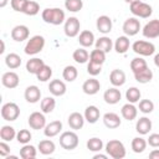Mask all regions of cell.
Segmentation results:
<instances>
[{
	"mask_svg": "<svg viewBox=\"0 0 159 159\" xmlns=\"http://www.w3.org/2000/svg\"><path fill=\"white\" fill-rule=\"evenodd\" d=\"M41 16L46 24L51 25H61L65 21V11L60 7H47L42 11Z\"/></svg>",
	"mask_w": 159,
	"mask_h": 159,
	"instance_id": "6da1fadb",
	"label": "cell"
},
{
	"mask_svg": "<svg viewBox=\"0 0 159 159\" xmlns=\"http://www.w3.org/2000/svg\"><path fill=\"white\" fill-rule=\"evenodd\" d=\"M106 152L113 159H122L127 154L124 144L117 139H112L106 144Z\"/></svg>",
	"mask_w": 159,
	"mask_h": 159,
	"instance_id": "7a4b0ae2",
	"label": "cell"
},
{
	"mask_svg": "<svg viewBox=\"0 0 159 159\" xmlns=\"http://www.w3.org/2000/svg\"><path fill=\"white\" fill-rule=\"evenodd\" d=\"M43 47H45V39H43V36L35 35V36H32L27 41V43L25 46V53L32 56V55H36V53L41 52Z\"/></svg>",
	"mask_w": 159,
	"mask_h": 159,
	"instance_id": "3957f363",
	"label": "cell"
},
{
	"mask_svg": "<svg viewBox=\"0 0 159 159\" xmlns=\"http://www.w3.org/2000/svg\"><path fill=\"white\" fill-rule=\"evenodd\" d=\"M78 135L72 132V130H67V132H63L61 135H60V145L66 149V150H73L77 148L78 145Z\"/></svg>",
	"mask_w": 159,
	"mask_h": 159,
	"instance_id": "277c9868",
	"label": "cell"
},
{
	"mask_svg": "<svg viewBox=\"0 0 159 159\" xmlns=\"http://www.w3.org/2000/svg\"><path fill=\"white\" fill-rule=\"evenodd\" d=\"M129 7H130V12L137 16V17H142V19H147L152 15L153 12V9L149 4L147 2H143L142 0L140 1H135L133 4H129Z\"/></svg>",
	"mask_w": 159,
	"mask_h": 159,
	"instance_id": "5b68a950",
	"label": "cell"
},
{
	"mask_svg": "<svg viewBox=\"0 0 159 159\" xmlns=\"http://www.w3.org/2000/svg\"><path fill=\"white\" fill-rule=\"evenodd\" d=\"M20 116V108L14 102H7L1 107V117L7 122L16 120Z\"/></svg>",
	"mask_w": 159,
	"mask_h": 159,
	"instance_id": "8992f818",
	"label": "cell"
},
{
	"mask_svg": "<svg viewBox=\"0 0 159 159\" xmlns=\"http://www.w3.org/2000/svg\"><path fill=\"white\" fill-rule=\"evenodd\" d=\"M132 48L137 55H140V56H152L155 52L154 43H152L149 41H143V40L135 41L132 45Z\"/></svg>",
	"mask_w": 159,
	"mask_h": 159,
	"instance_id": "52a82bcc",
	"label": "cell"
},
{
	"mask_svg": "<svg viewBox=\"0 0 159 159\" xmlns=\"http://www.w3.org/2000/svg\"><path fill=\"white\" fill-rule=\"evenodd\" d=\"M80 29H81V24H80V20L75 16L72 17H68L66 21H65V34L67 37H75L80 34Z\"/></svg>",
	"mask_w": 159,
	"mask_h": 159,
	"instance_id": "ba28073f",
	"label": "cell"
},
{
	"mask_svg": "<svg viewBox=\"0 0 159 159\" xmlns=\"http://www.w3.org/2000/svg\"><path fill=\"white\" fill-rule=\"evenodd\" d=\"M30 128L32 129H43L45 125H46V118L43 116V112H32L30 116H29V120H27Z\"/></svg>",
	"mask_w": 159,
	"mask_h": 159,
	"instance_id": "9c48e42d",
	"label": "cell"
},
{
	"mask_svg": "<svg viewBox=\"0 0 159 159\" xmlns=\"http://www.w3.org/2000/svg\"><path fill=\"white\" fill-rule=\"evenodd\" d=\"M140 30V22L137 17H128L123 24V32L127 36H134Z\"/></svg>",
	"mask_w": 159,
	"mask_h": 159,
	"instance_id": "30bf717a",
	"label": "cell"
},
{
	"mask_svg": "<svg viewBox=\"0 0 159 159\" xmlns=\"http://www.w3.org/2000/svg\"><path fill=\"white\" fill-rule=\"evenodd\" d=\"M142 34L147 39H155L159 36V20H150L147 22L142 30Z\"/></svg>",
	"mask_w": 159,
	"mask_h": 159,
	"instance_id": "8fae6325",
	"label": "cell"
},
{
	"mask_svg": "<svg viewBox=\"0 0 159 159\" xmlns=\"http://www.w3.org/2000/svg\"><path fill=\"white\" fill-rule=\"evenodd\" d=\"M1 83L4 87L6 88H16L20 83V78H19V75L14 71H9V72H5L1 77Z\"/></svg>",
	"mask_w": 159,
	"mask_h": 159,
	"instance_id": "7c38bea8",
	"label": "cell"
},
{
	"mask_svg": "<svg viewBox=\"0 0 159 159\" xmlns=\"http://www.w3.org/2000/svg\"><path fill=\"white\" fill-rule=\"evenodd\" d=\"M30 35V30L27 26L25 25H16L12 30H11V39L14 41L21 42L24 40H27Z\"/></svg>",
	"mask_w": 159,
	"mask_h": 159,
	"instance_id": "4fadbf2b",
	"label": "cell"
},
{
	"mask_svg": "<svg viewBox=\"0 0 159 159\" xmlns=\"http://www.w3.org/2000/svg\"><path fill=\"white\" fill-rule=\"evenodd\" d=\"M96 26H97V30L102 34H109L112 31V19L107 15H101L98 19H97V22H96Z\"/></svg>",
	"mask_w": 159,
	"mask_h": 159,
	"instance_id": "5bb4252c",
	"label": "cell"
},
{
	"mask_svg": "<svg viewBox=\"0 0 159 159\" xmlns=\"http://www.w3.org/2000/svg\"><path fill=\"white\" fill-rule=\"evenodd\" d=\"M48 91H50V93L52 96L58 97V96H63L66 93L67 88H66V84H65L63 81H61V80H52L50 82V84H48Z\"/></svg>",
	"mask_w": 159,
	"mask_h": 159,
	"instance_id": "9a60e30c",
	"label": "cell"
},
{
	"mask_svg": "<svg viewBox=\"0 0 159 159\" xmlns=\"http://www.w3.org/2000/svg\"><path fill=\"white\" fill-rule=\"evenodd\" d=\"M25 99L29 102V103H37L41 98V91L37 86L32 84V86H29L26 89H25Z\"/></svg>",
	"mask_w": 159,
	"mask_h": 159,
	"instance_id": "2e32d148",
	"label": "cell"
},
{
	"mask_svg": "<svg viewBox=\"0 0 159 159\" xmlns=\"http://www.w3.org/2000/svg\"><path fill=\"white\" fill-rule=\"evenodd\" d=\"M120 97H122L120 91H119L118 88H116V87L108 88V89L103 93V99H104V102L108 103V104H116V103H118V102L120 101Z\"/></svg>",
	"mask_w": 159,
	"mask_h": 159,
	"instance_id": "e0dca14e",
	"label": "cell"
},
{
	"mask_svg": "<svg viewBox=\"0 0 159 159\" xmlns=\"http://www.w3.org/2000/svg\"><path fill=\"white\" fill-rule=\"evenodd\" d=\"M61 130H62V123H61V120H52V122H50L48 124L45 125L43 134L47 138H52V137H56Z\"/></svg>",
	"mask_w": 159,
	"mask_h": 159,
	"instance_id": "ac0fdd59",
	"label": "cell"
},
{
	"mask_svg": "<svg viewBox=\"0 0 159 159\" xmlns=\"http://www.w3.org/2000/svg\"><path fill=\"white\" fill-rule=\"evenodd\" d=\"M82 89H83V92H84L86 94L92 96V94H96V93L101 89V83H99V81L96 80V78H89V80H87V81L83 82Z\"/></svg>",
	"mask_w": 159,
	"mask_h": 159,
	"instance_id": "d6986e66",
	"label": "cell"
},
{
	"mask_svg": "<svg viewBox=\"0 0 159 159\" xmlns=\"http://www.w3.org/2000/svg\"><path fill=\"white\" fill-rule=\"evenodd\" d=\"M84 116H82L81 113H78V112H73V113H71L70 116H68V119H67V122H68V125L72 128V129H75V130H78V129H81L82 127H83V124H84Z\"/></svg>",
	"mask_w": 159,
	"mask_h": 159,
	"instance_id": "ffe728a7",
	"label": "cell"
},
{
	"mask_svg": "<svg viewBox=\"0 0 159 159\" xmlns=\"http://www.w3.org/2000/svg\"><path fill=\"white\" fill-rule=\"evenodd\" d=\"M109 81L114 87H120L125 83V73L119 68L112 70L109 75Z\"/></svg>",
	"mask_w": 159,
	"mask_h": 159,
	"instance_id": "44dd1931",
	"label": "cell"
},
{
	"mask_svg": "<svg viewBox=\"0 0 159 159\" xmlns=\"http://www.w3.org/2000/svg\"><path fill=\"white\" fill-rule=\"evenodd\" d=\"M103 123L107 128H111V129H114V128H118L120 125V118L117 113H113V112H108L103 116Z\"/></svg>",
	"mask_w": 159,
	"mask_h": 159,
	"instance_id": "7402d4cb",
	"label": "cell"
},
{
	"mask_svg": "<svg viewBox=\"0 0 159 159\" xmlns=\"http://www.w3.org/2000/svg\"><path fill=\"white\" fill-rule=\"evenodd\" d=\"M78 42L82 47H91L94 43V35L89 30H83L78 35Z\"/></svg>",
	"mask_w": 159,
	"mask_h": 159,
	"instance_id": "603a6c76",
	"label": "cell"
},
{
	"mask_svg": "<svg viewBox=\"0 0 159 159\" xmlns=\"http://www.w3.org/2000/svg\"><path fill=\"white\" fill-rule=\"evenodd\" d=\"M120 113H122V117L127 120H133L137 118V114H138V109L137 107L133 104V103H125L122 109H120Z\"/></svg>",
	"mask_w": 159,
	"mask_h": 159,
	"instance_id": "cb8c5ba5",
	"label": "cell"
},
{
	"mask_svg": "<svg viewBox=\"0 0 159 159\" xmlns=\"http://www.w3.org/2000/svg\"><path fill=\"white\" fill-rule=\"evenodd\" d=\"M150 129H152V120H150L149 118L142 117V118H139V119L137 120L135 130H137L139 134H142V135L148 134V133L150 132Z\"/></svg>",
	"mask_w": 159,
	"mask_h": 159,
	"instance_id": "d4e9b609",
	"label": "cell"
},
{
	"mask_svg": "<svg viewBox=\"0 0 159 159\" xmlns=\"http://www.w3.org/2000/svg\"><path fill=\"white\" fill-rule=\"evenodd\" d=\"M84 119L88 122V123H91V124H93V123H96L98 119H99V116H101V113H99V109L96 107V106H88L86 109H84Z\"/></svg>",
	"mask_w": 159,
	"mask_h": 159,
	"instance_id": "484cf974",
	"label": "cell"
},
{
	"mask_svg": "<svg viewBox=\"0 0 159 159\" xmlns=\"http://www.w3.org/2000/svg\"><path fill=\"white\" fill-rule=\"evenodd\" d=\"M134 78L139 83H148L153 78V72L149 67H145V68H143L138 72H134Z\"/></svg>",
	"mask_w": 159,
	"mask_h": 159,
	"instance_id": "4316f807",
	"label": "cell"
},
{
	"mask_svg": "<svg viewBox=\"0 0 159 159\" xmlns=\"http://www.w3.org/2000/svg\"><path fill=\"white\" fill-rule=\"evenodd\" d=\"M45 65V62L41 60V58H37V57H34V58H30L27 62H26V70L31 75H36L41 67Z\"/></svg>",
	"mask_w": 159,
	"mask_h": 159,
	"instance_id": "83f0119b",
	"label": "cell"
},
{
	"mask_svg": "<svg viewBox=\"0 0 159 159\" xmlns=\"http://www.w3.org/2000/svg\"><path fill=\"white\" fill-rule=\"evenodd\" d=\"M129 46L130 42L127 36H119L114 42V50L117 51V53H125L129 50Z\"/></svg>",
	"mask_w": 159,
	"mask_h": 159,
	"instance_id": "f1b7e54d",
	"label": "cell"
},
{
	"mask_svg": "<svg viewBox=\"0 0 159 159\" xmlns=\"http://www.w3.org/2000/svg\"><path fill=\"white\" fill-rule=\"evenodd\" d=\"M113 46L114 45H113L112 40L109 37H107V36H102L98 40H96V48H98V50H101V51H103L106 53H108L112 50Z\"/></svg>",
	"mask_w": 159,
	"mask_h": 159,
	"instance_id": "f546056e",
	"label": "cell"
},
{
	"mask_svg": "<svg viewBox=\"0 0 159 159\" xmlns=\"http://www.w3.org/2000/svg\"><path fill=\"white\" fill-rule=\"evenodd\" d=\"M55 149H56V145H55V143H53L52 140H50V139H43V140H41V142L39 143V152H40L41 154H43V155H50V154H52V153L55 152Z\"/></svg>",
	"mask_w": 159,
	"mask_h": 159,
	"instance_id": "4dcf8cb0",
	"label": "cell"
},
{
	"mask_svg": "<svg viewBox=\"0 0 159 159\" xmlns=\"http://www.w3.org/2000/svg\"><path fill=\"white\" fill-rule=\"evenodd\" d=\"M5 65L11 68V70H15V68H19L21 66V57L17 55V53H9L5 56Z\"/></svg>",
	"mask_w": 159,
	"mask_h": 159,
	"instance_id": "1f68e13d",
	"label": "cell"
},
{
	"mask_svg": "<svg viewBox=\"0 0 159 159\" xmlns=\"http://www.w3.org/2000/svg\"><path fill=\"white\" fill-rule=\"evenodd\" d=\"M16 130L11 125H2L0 129V138L5 142H11L14 138H16Z\"/></svg>",
	"mask_w": 159,
	"mask_h": 159,
	"instance_id": "d6a6232c",
	"label": "cell"
},
{
	"mask_svg": "<svg viewBox=\"0 0 159 159\" xmlns=\"http://www.w3.org/2000/svg\"><path fill=\"white\" fill-rule=\"evenodd\" d=\"M72 57L77 63H86L89 60V53L87 50H84V47H81L73 51Z\"/></svg>",
	"mask_w": 159,
	"mask_h": 159,
	"instance_id": "836d02e7",
	"label": "cell"
},
{
	"mask_svg": "<svg viewBox=\"0 0 159 159\" xmlns=\"http://www.w3.org/2000/svg\"><path fill=\"white\" fill-rule=\"evenodd\" d=\"M77 76H78V71H77V68H76L75 66L68 65V66H66V67L63 68L62 77H63L65 81H67V82H73V81L77 78Z\"/></svg>",
	"mask_w": 159,
	"mask_h": 159,
	"instance_id": "e575fe53",
	"label": "cell"
},
{
	"mask_svg": "<svg viewBox=\"0 0 159 159\" xmlns=\"http://www.w3.org/2000/svg\"><path fill=\"white\" fill-rule=\"evenodd\" d=\"M40 107H41V111H42L45 114L51 113V112L55 109V107H56V101H55L53 97H45V98L41 101Z\"/></svg>",
	"mask_w": 159,
	"mask_h": 159,
	"instance_id": "d590c367",
	"label": "cell"
},
{
	"mask_svg": "<svg viewBox=\"0 0 159 159\" xmlns=\"http://www.w3.org/2000/svg\"><path fill=\"white\" fill-rule=\"evenodd\" d=\"M147 140L144 139V138H140V137H135V138H133V140H132V150L134 152V153H137V154H139V153H143L144 150H145V148H147Z\"/></svg>",
	"mask_w": 159,
	"mask_h": 159,
	"instance_id": "8d00e7d4",
	"label": "cell"
},
{
	"mask_svg": "<svg viewBox=\"0 0 159 159\" xmlns=\"http://www.w3.org/2000/svg\"><path fill=\"white\" fill-rule=\"evenodd\" d=\"M36 154H37L36 148L30 144H24V147L20 149V157L22 159H34Z\"/></svg>",
	"mask_w": 159,
	"mask_h": 159,
	"instance_id": "74e56055",
	"label": "cell"
},
{
	"mask_svg": "<svg viewBox=\"0 0 159 159\" xmlns=\"http://www.w3.org/2000/svg\"><path fill=\"white\" fill-rule=\"evenodd\" d=\"M87 149L88 150H91V152H94V153H97V152H101L102 149H103V142H102V139H99V138H97V137H93V138H89L88 140H87Z\"/></svg>",
	"mask_w": 159,
	"mask_h": 159,
	"instance_id": "f35d334b",
	"label": "cell"
},
{
	"mask_svg": "<svg viewBox=\"0 0 159 159\" xmlns=\"http://www.w3.org/2000/svg\"><path fill=\"white\" fill-rule=\"evenodd\" d=\"M39 11H40V5H39V2L32 1V0H27V2H26V5H25L22 12H24L25 15L34 16V15L39 14Z\"/></svg>",
	"mask_w": 159,
	"mask_h": 159,
	"instance_id": "ab89813d",
	"label": "cell"
},
{
	"mask_svg": "<svg viewBox=\"0 0 159 159\" xmlns=\"http://www.w3.org/2000/svg\"><path fill=\"white\" fill-rule=\"evenodd\" d=\"M89 61L94 62V63H98V65H103L104 61H106V52H103L98 48L92 50L91 53H89Z\"/></svg>",
	"mask_w": 159,
	"mask_h": 159,
	"instance_id": "60d3db41",
	"label": "cell"
},
{
	"mask_svg": "<svg viewBox=\"0 0 159 159\" xmlns=\"http://www.w3.org/2000/svg\"><path fill=\"white\" fill-rule=\"evenodd\" d=\"M51 76H52V68H51L50 66H47L46 63H45V65L41 67V70L36 73L37 80L41 81V82H46V81H48V80L51 78Z\"/></svg>",
	"mask_w": 159,
	"mask_h": 159,
	"instance_id": "b9f144b4",
	"label": "cell"
},
{
	"mask_svg": "<svg viewBox=\"0 0 159 159\" xmlns=\"http://www.w3.org/2000/svg\"><path fill=\"white\" fill-rule=\"evenodd\" d=\"M140 96H142L140 94V91L137 87H130L125 92V98H127V101L129 103H137V102H139Z\"/></svg>",
	"mask_w": 159,
	"mask_h": 159,
	"instance_id": "7bdbcfd3",
	"label": "cell"
},
{
	"mask_svg": "<svg viewBox=\"0 0 159 159\" xmlns=\"http://www.w3.org/2000/svg\"><path fill=\"white\" fill-rule=\"evenodd\" d=\"M145 67H148L147 61L144 58H142V57H135V58H133L130 61V70L133 71V73L138 72V71H140V70H143Z\"/></svg>",
	"mask_w": 159,
	"mask_h": 159,
	"instance_id": "ee69618b",
	"label": "cell"
},
{
	"mask_svg": "<svg viewBox=\"0 0 159 159\" xmlns=\"http://www.w3.org/2000/svg\"><path fill=\"white\" fill-rule=\"evenodd\" d=\"M65 7L71 12H77L83 7V1L82 0H66Z\"/></svg>",
	"mask_w": 159,
	"mask_h": 159,
	"instance_id": "f6af8a7d",
	"label": "cell"
},
{
	"mask_svg": "<svg viewBox=\"0 0 159 159\" xmlns=\"http://www.w3.org/2000/svg\"><path fill=\"white\" fill-rule=\"evenodd\" d=\"M154 109V103L150 99H142L139 101V111L144 114H149L152 113Z\"/></svg>",
	"mask_w": 159,
	"mask_h": 159,
	"instance_id": "bcb514c9",
	"label": "cell"
},
{
	"mask_svg": "<svg viewBox=\"0 0 159 159\" xmlns=\"http://www.w3.org/2000/svg\"><path fill=\"white\" fill-rule=\"evenodd\" d=\"M31 138H32V135H31L29 129H20L16 134V139L21 144H27L31 140Z\"/></svg>",
	"mask_w": 159,
	"mask_h": 159,
	"instance_id": "7dc6e473",
	"label": "cell"
},
{
	"mask_svg": "<svg viewBox=\"0 0 159 159\" xmlns=\"http://www.w3.org/2000/svg\"><path fill=\"white\" fill-rule=\"evenodd\" d=\"M102 71V65H98V63H94V62H88L87 65V72L91 75V76H97L99 75Z\"/></svg>",
	"mask_w": 159,
	"mask_h": 159,
	"instance_id": "c3c4849f",
	"label": "cell"
},
{
	"mask_svg": "<svg viewBox=\"0 0 159 159\" xmlns=\"http://www.w3.org/2000/svg\"><path fill=\"white\" fill-rule=\"evenodd\" d=\"M26 2H27V0H10V5H11L12 10L19 11V12L24 11V7H25Z\"/></svg>",
	"mask_w": 159,
	"mask_h": 159,
	"instance_id": "681fc988",
	"label": "cell"
},
{
	"mask_svg": "<svg viewBox=\"0 0 159 159\" xmlns=\"http://www.w3.org/2000/svg\"><path fill=\"white\" fill-rule=\"evenodd\" d=\"M147 143L153 148H159V133H153L149 135Z\"/></svg>",
	"mask_w": 159,
	"mask_h": 159,
	"instance_id": "f907efd6",
	"label": "cell"
},
{
	"mask_svg": "<svg viewBox=\"0 0 159 159\" xmlns=\"http://www.w3.org/2000/svg\"><path fill=\"white\" fill-rule=\"evenodd\" d=\"M9 154H10V145L5 140H1L0 142V155L6 158Z\"/></svg>",
	"mask_w": 159,
	"mask_h": 159,
	"instance_id": "816d5d0a",
	"label": "cell"
},
{
	"mask_svg": "<svg viewBox=\"0 0 159 159\" xmlns=\"http://www.w3.org/2000/svg\"><path fill=\"white\" fill-rule=\"evenodd\" d=\"M149 158L150 159H159V149H154L149 153Z\"/></svg>",
	"mask_w": 159,
	"mask_h": 159,
	"instance_id": "f5cc1de1",
	"label": "cell"
},
{
	"mask_svg": "<svg viewBox=\"0 0 159 159\" xmlns=\"http://www.w3.org/2000/svg\"><path fill=\"white\" fill-rule=\"evenodd\" d=\"M108 158V154H101V153H97L93 155V159H107Z\"/></svg>",
	"mask_w": 159,
	"mask_h": 159,
	"instance_id": "db71d44e",
	"label": "cell"
},
{
	"mask_svg": "<svg viewBox=\"0 0 159 159\" xmlns=\"http://www.w3.org/2000/svg\"><path fill=\"white\" fill-rule=\"evenodd\" d=\"M154 65H155L157 67H159V53H157V55L154 56Z\"/></svg>",
	"mask_w": 159,
	"mask_h": 159,
	"instance_id": "11a10c76",
	"label": "cell"
},
{
	"mask_svg": "<svg viewBox=\"0 0 159 159\" xmlns=\"http://www.w3.org/2000/svg\"><path fill=\"white\" fill-rule=\"evenodd\" d=\"M7 2H9V0H0V7H5Z\"/></svg>",
	"mask_w": 159,
	"mask_h": 159,
	"instance_id": "9f6ffc18",
	"label": "cell"
},
{
	"mask_svg": "<svg viewBox=\"0 0 159 159\" xmlns=\"http://www.w3.org/2000/svg\"><path fill=\"white\" fill-rule=\"evenodd\" d=\"M4 51H5V43H4V41L1 40V50H0V53H4Z\"/></svg>",
	"mask_w": 159,
	"mask_h": 159,
	"instance_id": "6f0895ef",
	"label": "cell"
},
{
	"mask_svg": "<svg viewBox=\"0 0 159 159\" xmlns=\"http://www.w3.org/2000/svg\"><path fill=\"white\" fill-rule=\"evenodd\" d=\"M125 2H128V4H133V2H135V1H140V0H124Z\"/></svg>",
	"mask_w": 159,
	"mask_h": 159,
	"instance_id": "680465c9",
	"label": "cell"
}]
</instances>
